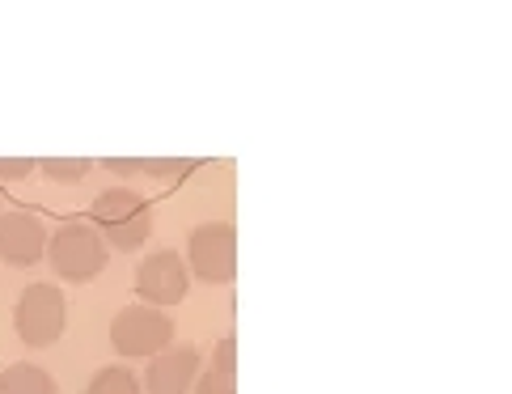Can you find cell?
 Here are the masks:
<instances>
[{
	"label": "cell",
	"instance_id": "ba28073f",
	"mask_svg": "<svg viewBox=\"0 0 512 394\" xmlns=\"http://www.w3.org/2000/svg\"><path fill=\"white\" fill-rule=\"evenodd\" d=\"M199 382V352L191 344H178L157 352L144 369V394H191Z\"/></svg>",
	"mask_w": 512,
	"mask_h": 394
},
{
	"label": "cell",
	"instance_id": "5b68a950",
	"mask_svg": "<svg viewBox=\"0 0 512 394\" xmlns=\"http://www.w3.org/2000/svg\"><path fill=\"white\" fill-rule=\"evenodd\" d=\"M174 339V318L153 306H123L111 318V348L119 356H153L166 352Z\"/></svg>",
	"mask_w": 512,
	"mask_h": 394
},
{
	"label": "cell",
	"instance_id": "277c9868",
	"mask_svg": "<svg viewBox=\"0 0 512 394\" xmlns=\"http://www.w3.org/2000/svg\"><path fill=\"white\" fill-rule=\"evenodd\" d=\"M191 276L204 284H229L237 276V229L229 221H204L187 234Z\"/></svg>",
	"mask_w": 512,
	"mask_h": 394
},
{
	"label": "cell",
	"instance_id": "8fae6325",
	"mask_svg": "<svg viewBox=\"0 0 512 394\" xmlns=\"http://www.w3.org/2000/svg\"><path fill=\"white\" fill-rule=\"evenodd\" d=\"M85 394H140V378L136 373H127L123 365H106V369H98L94 378H89Z\"/></svg>",
	"mask_w": 512,
	"mask_h": 394
},
{
	"label": "cell",
	"instance_id": "3957f363",
	"mask_svg": "<svg viewBox=\"0 0 512 394\" xmlns=\"http://www.w3.org/2000/svg\"><path fill=\"white\" fill-rule=\"evenodd\" d=\"M68 327V301L60 284H26L13 306V331L26 348H51Z\"/></svg>",
	"mask_w": 512,
	"mask_h": 394
},
{
	"label": "cell",
	"instance_id": "4fadbf2b",
	"mask_svg": "<svg viewBox=\"0 0 512 394\" xmlns=\"http://www.w3.org/2000/svg\"><path fill=\"white\" fill-rule=\"evenodd\" d=\"M191 161H166V157H153V161H140V174H153V178H178L187 174Z\"/></svg>",
	"mask_w": 512,
	"mask_h": 394
},
{
	"label": "cell",
	"instance_id": "30bf717a",
	"mask_svg": "<svg viewBox=\"0 0 512 394\" xmlns=\"http://www.w3.org/2000/svg\"><path fill=\"white\" fill-rule=\"evenodd\" d=\"M233 339H221L216 344V365L195 382V394H237L233 386Z\"/></svg>",
	"mask_w": 512,
	"mask_h": 394
},
{
	"label": "cell",
	"instance_id": "9a60e30c",
	"mask_svg": "<svg viewBox=\"0 0 512 394\" xmlns=\"http://www.w3.org/2000/svg\"><path fill=\"white\" fill-rule=\"evenodd\" d=\"M102 166L111 170V174H119V178H132V174H140V161H136V157H106Z\"/></svg>",
	"mask_w": 512,
	"mask_h": 394
},
{
	"label": "cell",
	"instance_id": "7c38bea8",
	"mask_svg": "<svg viewBox=\"0 0 512 394\" xmlns=\"http://www.w3.org/2000/svg\"><path fill=\"white\" fill-rule=\"evenodd\" d=\"M89 166H94L89 157H47V161H39V170L51 178V183H81V178L89 174Z\"/></svg>",
	"mask_w": 512,
	"mask_h": 394
},
{
	"label": "cell",
	"instance_id": "6da1fadb",
	"mask_svg": "<svg viewBox=\"0 0 512 394\" xmlns=\"http://www.w3.org/2000/svg\"><path fill=\"white\" fill-rule=\"evenodd\" d=\"M89 225L111 250H140L153 234V204L132 187H106L89 204Z\"/></svg>",
	"mask_w": 512,
	"mask_h": 394
},
{
	"label": "cell",
	"instance_id": "8992f818",
	"mask_svg": "<svg viewBox=\"0 0 512 394\" xmlns=\"http://www.w3.org/2000/svg\"><path fill=\"white\" fill-rule=\"evenodd\" d=\"M191 289V272L182 255L174 250H153V255H144L140 267H136V293L144 306L153 310H166V306H178L182 297Z\"/></svg>",
	"mask_w": 512,
	"mask_h": 394
},
{
	"label": "cell",
	"instance_id": "9c48e42d",
	"mask_svg": "<svg viewBox=\"0 0 512 394\" xmlns=\"http://www.w3.org/2000/svg\"><path fill=\"white\" fill-rule=\"evenodd\" d=\"M0 394H60V386L43 365L17 361L0 369Z\"/></svg>",
	"mask_w": 512,
	"mask_h": 394
},
{
	"label": "cell",
	"instance_id": "52a82bcc",
	"mask_svg": "<svg viewBox=\"0 0 512 394\" xmlns=\"http://www.w3.org/2000/svg\"><path fill=\"white\" fill-rule=\"evenodd\" d=\"M0 259L9 267H34L47 259V229L34 212H0Z\"/></svg>",
	"mask_w": 512,
	"mask_h": 394
},
{
	"label": "cell",
	"instance_id": "5bb4252c",
	"mask_svg": "<svg viewBox=\"0 0 512 394\" xmlns=\"http://www.w3.org/2000/svg\"><path fill=\"white\" fill-rule=\"evenodd\" d=\"M39 161L34 157H0V178H26Z\"/></svg>",
	"mask_w": 512,
	"mask_h": 394
},
{
	"label": "cell",
	"instance_id": "7a4b0ae2",
	"mask_svg": "<svg viewBox=\"0 0 512 394\" xmlns=\"http://www.w3.org/2000/svg\"><path fill=\"white\" fill-rule=\"evenodd\" d=\"M106 259H111V246H106V238L89 221H68L47 238L51 272H56L60 280H68V284L94 280L106 267Z\"/></svg>",
	"mask_w": 512,
	"mask_h": 394
}]
</instances>
